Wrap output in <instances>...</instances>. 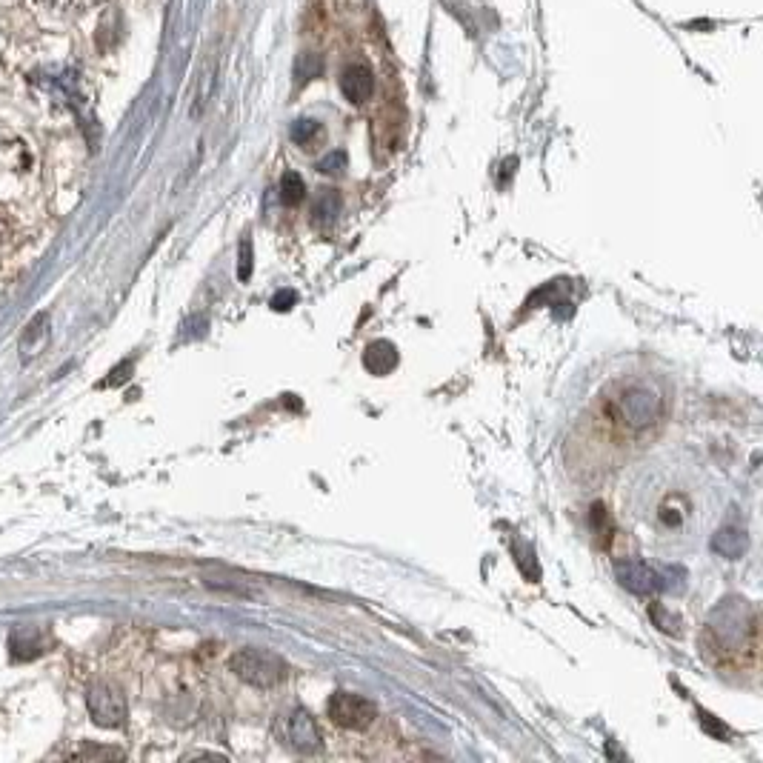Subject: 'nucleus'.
<instances>
[{"label": "nucleus", "instance_id": "nucleus-1", "mask_svg": "<svg viewBox=\"0 0 763 763\" xmlns=\"http://www.w3.org/2000/svg\"><path fill=\"white\" fill-rule=\"evenodd\" d=\"M606 418L626 432H643L663 418L661 392L649 383H623L612 398H606Z\"/></svg>", "mask_w": 763, "mask_h": 763}, {"label": "nucleus", "instance_id": "nucleus-2", "mask_svg": "<svg viewBox=\"0 0 763 763\" xmlns=\"http://www.w3.org/2000/svg\"><path fill=\"white\" fill-rule=\"evenodd\" d=\"M709 635L715 638V646L726 652L749 649L758 652V618L746 606V601H723L709 615Z\"/></svg>", "mask_w": 763, "mask_h": 763}, {"label": "nucleus", "instance_id": "nucleus-3", "mask_svg": "<svg viewBox=\"0 0 763 763\" xmlns=\"http://www.w3.org/2000/svg\"><path fill=\"white\" fill-rule=\"evenodd\" d=\"M232 672L255 689H272L286 678V663L269 649H241L232 658Z\"/></svg>", "mask_w": 763, "mask_h": 763}, {"label": "nucleus", "instance_id": "nucleus-4", "mask_svg": "<svg viewBox=\"0 0 763 763\" xmlns=\"http://www.w3.org/2000/svg\"><path fill=\"white\" fill-rule=\"evenodd\" d=\"M86 706H89L92 721L103 726V729H121L123 723H126V715H129L121 689L106 681L95 683L86 692Z\"/></svg>", "mask_w": 763, "mask_h": 763}, {"label": "nucleus", "instance_id": "nucleus-5", "mask_svg": "<svg viewBox=\"0 0 763 763\" xmlns=\"http://www.w3.org/2000/svg\"><path fill=\"white\" fill-rule=\"evenodd\" d=\"M326 715L332 718V723H338L341 729H352V732H361L369 723L378 718V709L375 703L366 701L355 692H335L329 703H326Z\"/></svg>", "mask_w": 763, "mask_h": 763}, {"label": "nucleus", "instance_id": "nucleus-6", "mask_svg": "<svg viewBox=\"0 0 763 763\" xmlns=\"http://www.w3.org/2000/svg\"><path fill=\"white\" fill-rule=\"evenodd\" d=\"M615 578L632 595H655L658 589H663L661 572H655L649 563L643 561H618L615 563Z\"/></svg>", "mask_w": 763, "mask_h": 763}, {"label": "nucleus", "instance_id": "nucleus-7", "mask_svg": "<svg viewBox=\"0 0 763 763\" xmlns=\"http://www.w3.org/2000/svg\"><path fill=\"white\" fill-rule=\"evenodd\" d=\"M341 92L349 103H366L375 92V75L366 63H349L341 75Z\"/></svg>", "mask_w": 763, "mask_h": 763}, {"label": "nucleus", "instance_id": "nucleus-8", "mask_svg": "<svg viewBox=\"0 0 763 763\" xmlns=\"http://www.w3.org/2000/svg\"><path fill=\"white\" fill-rule=\"evenodd\" d=\"M286 741L292 743L295 749H301V752H315V749L321 746L318 723L312 721V715H309V712L295 709V712L286 718Z\"/></svg>", "mask_w": 763, "mask_h": 763}, {"label": "nucleus", "instance_id": "nucleus-9", "mask_svg": "<svg viewBox=\"0 0 763 763\" xmlns=\"http://www.w3.org/2000/svg\"><path fill=\"white\" fill-rule=\"evenodd\" d=\"M9 652H12V661H32L46 652V638L38 626H18L9 635Z\"/></svg>", "mask_w": 763, "mask_h": 763}, {"label": "nucleus", "instance_id": "nucleus-10", "mask_svg": "<svg viewBox=\"0 0 763 763\" xmlns=\"http://www.w3.org/2000/svg\"><path fill=\"white\" fill-rule=\"evenodd\" d=\"M398 361H401L398 346L389 341H375L366 349V355H363V366H366L372 375H389V372L398 366Z\"/></svg>", "mask_w": 763, "mask_h": 763}, {"label": "nucleus", "instance_id": "nucleus-11", "mask_svg": "<svg viewBox=\"0 0 763 763\" xmlns=\"http://www.w3.org/2000/svg\"><path fill=\"white\" fill-rule=\"evenodd\" d=\"M712 549L718 555H723V558H729V561H738L743 552H746V538H743L741 529H721L712 538Z\"/></svg>", "mask_w": 763, "mask_h": 763}, {"label": "nucleus", "instance_id": "nucleus-12", "mask_svg": "<svg viewBox=\"0 0 763 763\" xmlns=\"http://www.w3.org/2000/svg\"><path fill=\"white\" fill-rule=\"evenodd\" d=\"M341 215V195L335 189H323L321 195L312 203V218L315 223H329Z\"/></svg>", "mask_w": 763, "mask_h": 763}, {"label": "nucleus", "instance_id": "nucleus-13", "mask_svg": "<svg viewBox=\"0 0 763 763\" xmlns=\"http://www.w3.org/2000/svg\"><path fill=\"white\" fill-rule=\"evenodd\" d=\"M46 338H49V318H46V315H38L35 321L29 323V329H26V335H23L21 349L32 358V355H38V349L46 343Z\"/></svg>", "mask_w": 763, "mask_h": 763}, {"label": "nucleus", "instance_id": "nucleus-14", "mask_svg": "<svg viewBox=\"0 0 763 763\" xmlns=\"http://www.w3.org/2000/svg\"><path fill=\"white\" fill-rule=\"evenodd\" d=\"M306 198V183L298 172H283L281 178V201L286 206H298Z\"/></svg>", "mask_w": 763, "mask_h": 763}, {"label": "nucleus", "instance_id": "nucleus-15", "mask_svg": "<svg viewBox=\"0 0 763 763\" xmlns=\"http://www.w3.org/2000/svg\"><path fill=\"white\" fill-rule=\"evenodd\" d=\"M649 615H652V621L658 623L661 632H666V635H681V621H678L672 612H666L661 603H652V606H649Z\"/></svg>", "mask_w": 763, "mask_h": 763}, {"label": "nucleus", "instance_id": "nucleus-16", "mask_svg": "<svg viewBox=\"0 0 763 763\" xmlns=\"http://www.w3.org/2000/svg\"><path fill=\"white\" fill-rule=\"evenodd\" d=\"M321 135V123L318 121H312V118H303V121H295V126H292V141L295 143H301V146H306V143H312L315 138Z\"/></svg>", "mask_w": 763, "mask_h": 763}, {"label": "nucleus", "instance_id": "nucleus-17", "mask_svg": "<svg viewBox=\"0 0 763 763\" xmlns=\"http://www.w3.org/2000/svg\"><path fill=\"white\" fill-rule=\"evenodd\" d=\"M318 169H321L323 175H338L346 169V155L343 152H332V155H326L321 163H318Z\"/></svg>", "mask_w": 763, "mask_h": 763}, {"label": "nucleus", "instance_id": "nucleus-18", "mask_svg": "<svg viewBox=\"0 0 763 763\" xmlns=\"http://www.w3.org/2000/svg\"><path fill=\"white\" fill-rule=\"evenodd\" d=\"M238 278L241 281H249L252 278V241L243 238L241 243V266H238Z\"/></svg>", "mask_w": 763, "mask_h": 763}, {"label": "nucleus", "instance_id": "nucleus-19", "mask_svg": "<svg viewBox=\"0 0 763 763\" xmlns=\"http://www.w3.org/2000/svg\"><path fill=\"white\" fill-rule=\"evenodd\" d=\"M298 301V295L292 292V289H286V292H278L275 298H272V309L275 312H286V309H292V303Z\"/></svg>", "mask_w": 763, "mask_h": 763}, {"label": "nucleus", "instance_id": "nucleus-20", "mask_svg": "<svg viewBox=\"0 0 763 763\" xmlns=\"http://www.w3.org/2000/svg\"><path fill=\"white\" fill-rule=\"evenodd\" d=\"M129 369H132V363L126 361V363H123V366H121V369H115V372H112V378H109V381H103L101 386H112V383L126 381V378H129V375H126V372H129Z\"/></svg>", "mask_w": 763, "mask_h": 763}, {"label": "nucleus", "instance_id": "nucleus-21", "mask_svg": "<svg viewBox=\"0 0 763 763\" xmlns=\"http://www.w3.org/2000/svg\"><path fill=\"white\" fill-rule=\"evenodd\" d=\"M81 758H118L121 752H115V749H89V752H78Z\"/></svg>", "mask_w": 763, "mask_h": 763}, {"label": "nucleus", "instance_id": "nucleus-22", "mask_svg": "<svg viewBox=\"0 0 763 763\" xmlns=\"http://www.w3.org/2000/svg\"><path fill=\"white\" fill-rule=\"evenodd\" d=\"M3 238H9V215L0 209V241H3Z\"/></svg>", "mask_w": 763, "mask_h": 763}, {"label": "nucleus", "instance_id": "nucleus-23", "mask_svg": "<svg viewBox=\"0 0 763 763\" xmlns=\"http://www.w3.org/2000/svg\"><path fill=\"white\" fill-rule=\"evenodd\" d=\"M0 49H3V38H0Z\"/></svg>", "mask_w": 763, "mask_h": 763}, {"label": "nucleus", "instance_id": "nucleus-24", "mask_svg": "<svg viewBox=\"0 0 763 763\" xmlns=\"http://www.w3.org/2000/svg\"><path fill=\"white\" fill-rule=\"evenodd\" d=\"M98 3H103V0H98Z\"/></svg>", "mask_w": 763, "mask_h": 763}]
</instances>
